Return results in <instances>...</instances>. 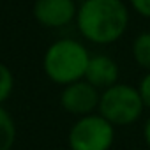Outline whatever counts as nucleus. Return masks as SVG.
I'll return each mask as SVG.
<instances>
[{
    "label": "nucleus",
    "instance_id": "nucleus-1",
    "mask_svg": "<svg viewBox=\"0 0 150 150\" xmlns=\"http://www.w3.org/2000/svg\"><path fill=\"white\" fill-rule=\"evenodd\" d=\"M129 13L122 0H85L76 14V23L85 39L96 44H110L122 37Z\"/></svg>",
    "mask_w": 150,
    "mask_h": 150
},
{
    "label": "nucleus",
    "instance_id": "nucleus-2",
    "mask_svg": "<svg viewBox=\"0 0 150 150\" xmlns=\"http://www.w3.org/2000/svg\"><path fill=\"white\" fill-rule=\"evenodd\" d=\"M90 62L87 48L74 39H58L44 53V74L57 85H71L85 80V72Z\"/></svg>",
    "mask_w": 150,
    "mask_h": 150
},
{
    "label": "nucleus",
    "instance_id": "nucleus-3",
    "mask_svg": "<svg viewBox=\"0 0 150 150\" xmlns=\"http://www.w3.org/2000/svg\"><path fill=\"white\" fill-rule=\"evenodd\" d=\"M143 108L145 104L138 88L125 83H117L101 92L97 111L111 125H129L141 117Z\"/></svg>",
    "mask_w": 150,
    "mask_h": 150
},
{
    "label": "nucleus",
    "instance_id": "nucleus-4",
    "mask_svg": "<svg viewBox=\"0 0 150 150\" xmlns=\"http://www.w3.org/2000/svg\"><path fill=\"white\" fill-rule=\"evenodd\" d=\"M113 141L115 125H111L99 113L78 118L67 134L71 150H110Z\"/></svg>",
    "mask_w": 150,
    "mask_h": 150
},
{
    "label": "nucleus",
    "instance_id": "nucleus-5",
    "mask_svg": "<svg viewBox=\"0 0 150 150\" xmlns=\"http://www.w3.org/2000/svg\"><path fill=\"white\" fill-rule=\"evenodd\" d=\"M99 101H101L99 90L85 80H80L76 83L64 87L60 94V106L67 113L78 118L94 115V111L99 108Z\"/></svg>",
    "mask_w": 150,
    "mask_h": 150
},
{
    "label": "nucleus",
    "instance_id": "nucleus-6",
    "mask_svg": "<svg viewBox=\"0 0 150 150\" xmlns=\"http://www.w3.org/2000/svg\"><path fill=\"white\" fill-rule=\"evenodd\" d=\"M32 13L42 27L58 28L72 21L78 14V7L74 0H35Z\"/></svg>",
    "mask_w": 150,
    "mask_h": 150
},
{
    "label": "nucleus",
    "instance_id": "nucleus-7",
    "mask_svg": "<svg viewBox=\"0 0 150 150\" xmlns=\"http://www.w3.org/2000/svg\"><path fill=\"white\" fill-rule=\"evenodd\" d=\"M117 80H118V65L113 58L106 55L90 57V62L85 72V81H88L97 90L99 88L106 90L117 85Z\"/></svg>",
    "mask_w": 150,
    "mask_h": 150
},
{
    "label": "nucleus",
    "instance_id": "nucleus-8",
    "mask_svg": "<svg viewBox=\"0 0 150 150\" xmlns=\"http://www.w3.org/2000/svg\"><path fill=\"white\" fill-rule=\"evenodd\" d=\"M16 143V124L13 115L0 106V150H13Z\"/></svg>",
    "mask_w": 150,
    "mask_h": 150
},
{
    "label": "nucleus",
    "instance_id": "nucleus-9",
    "mask_svg": "<svg viewBox=\"0 0 150 150\" xmlns=\"http://www.w3.org/2000/svg\"><path fill=\"white\" fill-rule=\"evenodd\" d=\"M132 55L139 67L150 71V32H143L134 39Z\"/></svg>",
    "mask_w": 150,
    "mask_h": 150
},
{
    "label": "nucleus",
    "instance_id": "nucleus-10",
    "mask_svg": "<svg viewBox=\"0 0 150 150\" xmlns=\"http://www.w3.org/2000/svg\"><path fill=\"white\" fill-rule=\"evenodd\" d=\"M13 90H14L13 71L4 62H0V106H4V103L9 101V97L13 96Z\"/></svg>",
    "mask_w": 150,
    "mask_h": 150
},
{
    "label": "nucleus",
    "instance_id": "nucleus-11",
    "mask_svg": "<svg viewBox=\"0 0 150 150\" xmlns=\"http://www.w3.org/2000/svg\"><path fill=\"white\" fill-rule=\"evenodd\" d=\"M138 90H139V96H141V99H143L145 108L150 110V72L146 74V76H143V80L139 81Z\"/></svg>",
    "mask_w": 150,
    "mask_h": 150
},
{
    "label": "nucleus",
    "instance_id": "nucleus-12",
    "mask_svg": "<svg viewBox=\"0 0 150 150\" xmlns=\"http://www.w3.org/2000/svg\"><path fill=\"white\" fill-rule=\"evenodd\" d=\"M131 6L143 16L150 18V0H131Z\"/></svg>",
    "mask_w": 150,
    "mask_h": 150
},
{
    "label": "nucleus",
    "instance_id": "nucleus-13",
    "mask_svg": "<svg viewBox=\"0 0 150 150\" xmlns=\"http://www.w3.org/2000/svg\"><path fill=\"white\" fill-rule=\"evenodd\" d=\"M143 138H145V141H146V145H148V148H150V117H148L146 122H145V127H143Z\"/></svg>",
    "mask_w": 150,
    "mask_h": 150
},
{
    "label": "nucleus",
    "instance_id": "nucleus-14",
    "mask_svg": "<svg viewBox=\"0 0 150 150\" xmlns=\"http://www.w3.org/2000/svg\"><path fill=\"white\" fill-rule=\"evenodd\" d=\"M148 150H150V148H148Z\"/></svg>",
    "mask_w": 150,
    "mask_h": 150
}]
</instances>
